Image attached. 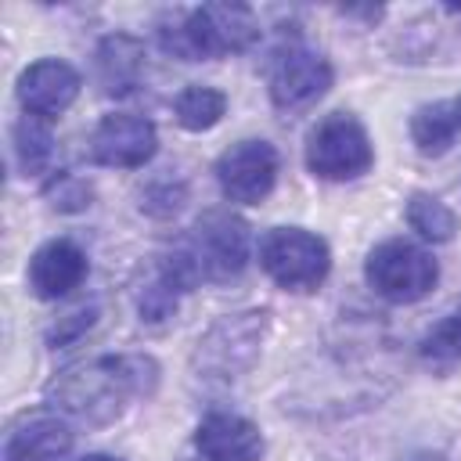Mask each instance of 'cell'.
Wrapping results in <instances>:
<instances>
[{"mask_svg": "<svg viewBox=\"0 0 461 461\" xmlns=\"http://www.w3.org/2000/svg\"><path fill=\"white\" fill-rule=\"evenodd\" d=\"M79 72L68 61L40 58L18 76V101L29 115L54 119L79 97Z\"/></svg>", "mask_w": 461, "mask_h": 461, "instance_id": "30bf717a", "label": "cell"}, {"mask_svg": "<svg viewBox=\"0 0 461 461\" xmlns=\"http://www.w3.org/2000/svg\"><path fill=\"white\" fill-rule=\"evenodd\" d=\"M194 450L202 454V461H259L263 436L249 418L212 411L194 429Z\"/></svg>", "mask_w": 461, "mask_h": 461, "instance_id": "7c38bea8", "label": "cell"}, {"mask_svg": "<svg viewBox=\"0 0 461 461\" xmlns=\"http://www.w3.org/2000/svg\"><path fill=\"white\" fill-rule=\"evenodd\" d=\"M223 108H227V97L212 86H184L173 101V115L184 130L191 133H202V130H212L220 119H223Z\"/></svg>", "mask_w": 461, "mask_h": 461, "instance_id": "e0dca14e", "label": "cell"}, {"mask_svg": "<svg viewBox=\"0 0 461 461\" xmlns=\"http://www.w3.org/2000/svg\"><path fill=\"white\" fill-rule=\"evenodd\" d=\"M47 198L54 209L61 212H76V209H86L90 205V184L76 180V176H58L50 187H47Z\"/></svg>", "mask_w": 461, "mask_h": 461, "instance_id": "ffe728a7", "label": "cell"}, {"mask_svg": "<svg viewBox=\"0 0 461 461\" xmlns=\"http://www.w3.org/2000/svg\"><path fill=\"white\" fill-rule=\"evenodd\" d=\"M259 267L274 285L288 292H313L331 270V252L328 241L313 230L274 227L259 238Z\"/></svg>", "mask_w": 461, "mask_h": 461, "instance_id": "277c9868", "label": "cell"}, {"mask_svg": "<svg viewBox=\"0 0 461 461\" xmlns=\"http://www.w3.org/2000/svg\"><path fill=\"white\" fill-rule=\"evenodd\" d=\"M158 148V133L144 115H130V112H115L104 115L94 133H90V155L101 166H115V169H137L144 166Z\"/></svg>", "mask_w": 461, "mask_h": 461, "instance_id": "9c48e42d", "label": "cell"}, {"mask_svg": "<svg viewBox=\"0 0 461 461\" xmlns=\"http://www.w3.org/2000/svg\"><path fill=\"white\" fill-rule=\"evenodd\" d=\"M375 148L364 122L349 112L324 115L306 137V169L321 180H357L371 169Z\"/></svg>", "mask_w": 461, "mask_h": 461, "instance_id": "3957f363", "label": "cell"}, {"mask_svg": "<svg viewBox=\"0 0 461 461\" xmlns=\"http://www.w3.org/2000/svg\"><path fill=\"white\" fill-rule=\"evenodd\" d=\"M256 36H259V22L245 4H202L187 14L166 18L158 29L162 50L184 61L249 50Z\"/></svg>", "mask_w": 461, "mask_h": 461, "instance_id": "7a4b0ae2", "label": "cell"}, {"mask_svg": "<svg viewBox=\"0 0 461 461\" xmlns=\"http://www.w3.org/2000/svg\"><path fill=\"white\" fill-rule=\"evenodd\" d=\"M461 133V108L457 101H436L421 104L411 115V140L418 144L421 155H443Z\"/></svg>", "mask_w": 461, "mask_h": 461, "instance_id": "9a60e30c", "label": "cell"}, {"mask_svg": "<svg viewBox=\"0 0 461 461\" xmlns=\"http://www.w3.org/2000/svg\"><path fill=\"white\" fill-rule=\"evenodd\" d=\"M79 461H119V457H108V454H86V457H79Z\"/></svg>", "mask_w": 461, "mask_h": 461, "instance_id": "44dd1931", "label": "cell"}, {"mask_svg": "<svg viewBox=\"0 0 461 461\" xmlns=\"http://www.w3.org/2000/svg\"><path fill=\"white\" fill-rule=\"evenodd\" d=\"M11 148H14V162H18V169L25 176H40L54 162V133L47 130V122L40 115H25L14 126Z\"/></svg>", "mask_w": 461, "mask_h": 461, "instance_id": "2e32d148", "label": "cell"}, {"mask_svg": "<svg viewBox=\"0 0 461 461\" xmlns=\"http://www.w3.org/2000/svg\"><path fill=\"white\" fill-rule=\"evenodd\" d=\"M418 353H421V360H425L429 367H436V371H447V367H454V364L461 360V303H457L450 313H443V317L421 335Z\"/></svg>", "mask_w": 461, "mask_h": 461, "instance_id": "ac0fdd59", "label": "cell"}, {"mask_svg": "<svg viewBox=\"0 0 461 461\" xmlns=\"http://www.w3.org/2000/svg\"><path fill=\"white\" fill-rule=\"evenodd\" d=\"M158 367L148 357H94L65 367L50 385L47 400L90 425H104L122 414L130 396L151 393Z\"/></svg>", "mask_w": 461, "mask_h": 461, "instance_id": "6da1fadb", "label": "cell"}, {"mask_svg": "<svg viewBox=\"0 0 461 461\" xmlns=\"http://www.w3.org/2000/svg\"><path fill=\"white\" fill-rule=\"evenodd\" d=\"M72 429L50 411L22 414L4 439V461H65L72 450Z\"/></svg>", "mask_w": 461, "mask_h": 461, "instance_id": "8fae6325", "label": "cell"}, {"mask_svg": "<svg viewBox=\"0 0 461 461\" xmlns=\"http://www.w3.org/2000/svg\"><path fill=\"white\" fill-rule=\"evenodd\" d=\"M277 151L267 140H238L216 158V180L227 202L256 205L277 184Z\"/></svg>", "mask_w": 461, "mask_h": 461, "instance_id": "ba28073f", "label": "cell"}, {"mask_svg": "<svg viewBox=\"0 0 461 461\" xmlns=\"http://www.w3.org/2000/svg\"><path fill=\"white\" fill-rule=\"evenodd\" d=\"M90 274L86 252L68 241V238H54L47 245H40L29 259V288L40 299H61L72 288L83 285V277Z\"/></svg>", "mask_w": 461, "mask_h": 461, "instance_id": "4fadbf2b", "label": "cell"}, {"mask_svg": "<svg viewBox=\"0 0 461 461\" xmlns=\"http://www.w3.org/2000/svg\"><path fill=\"white\" fill-rule=\"evenodd\" d=\"M187 256L209 281H234L249 263V227L227 209H209L191 234Z\"/></svg>", "mask_w": 461, "mask_h": 461, "instance_id": "8992f818", "label": "cell"}, {"mask_svg": "<svg viewBox=\"0 0 461 461\" xmlns=\"http://www.w3.org/2000/svg\"><path fill=\"white\" fill-rule=\"evenodd\" d=\"M407 223L425 241H450L454 230H457V216L436 194H425V191H418V194L407 198Z\"/></svg>", "mask_w": 461, "mask_h": 461, "instance_id": "d6986e66", "label": "cell"}, {"mask_svg": "<svg viewBox=\"0 0 461 461\" xmlns=\"http://www.w3.org/2000/svg\"><path fill=\"white\" fill-rule=\"evenodd\" d=\"M140 72H144L140 40H133L126 32H115V36L101 40V47H97V79H101L104 94H130L140 83Z\"/></svg>", "mask_w": 461, "mask_h": 461, "instance_id": "5bb4252c", "label": "cell"}, {"mask_svg": "<svg viewBox=\"0 0 461 461\" xmlns=\"http://www.w3.org/2000/svg\"><path fill=\"white\" fill-rule=\"evenodd\" d=\"M457 108H461V97H457Z\"/></svg>", "mask_w": 461, "mask_h": 461, "instance_id": "7402d4cb", "label": "cell"}, {"mask_svg": "<svg viewBox=\"0 0 461 461\" xmlns=\"http://www.w3.org/2000/svg\"><path fill=\"white\" fill-rule=\"evenodd\" d=\"M331 79L335 72L324 54L306 43H288L274 54L270 65V101L281 112H303L328 94Z\"/></svg>", "mask_w": 461, "mask_h": 461, "instance_id": "52a82bcc", "label": "cell"}, {"mask_svg": "<svg viewBox=\"0 0 461 461\" xmlns=\"http://www.w3.org/2000/svg\"><path fill=\"white\" fill-rule=\"evenodd\" d=\"M364 277L389 303H418L436 285L439 267L421 245L403 241V238H389L367 252Z\"/></svg>", "mask_w": 461, "mask_h": 461, "instance_id": "5b68a950", "label": "cell"}]
</instances>
